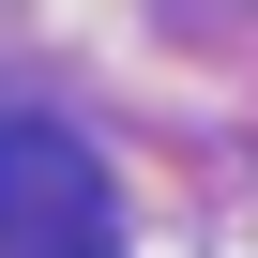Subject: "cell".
Segmentation results:
<instances>
[{
	"label": "cell",
	"mask_w": 258,
	"mask_h": 258,
	"mask_svg": "<svg viewBox=\"0 0 258 258\" xmlns=\"http://www.w3.org/2000/svg\"><path fill=\"white\" fill-rule=\"evenodd\" d=\"M0 258H106V167L61 121H0Z\"/></svg>",
	"instance_id": "1"
}]
</instances>
